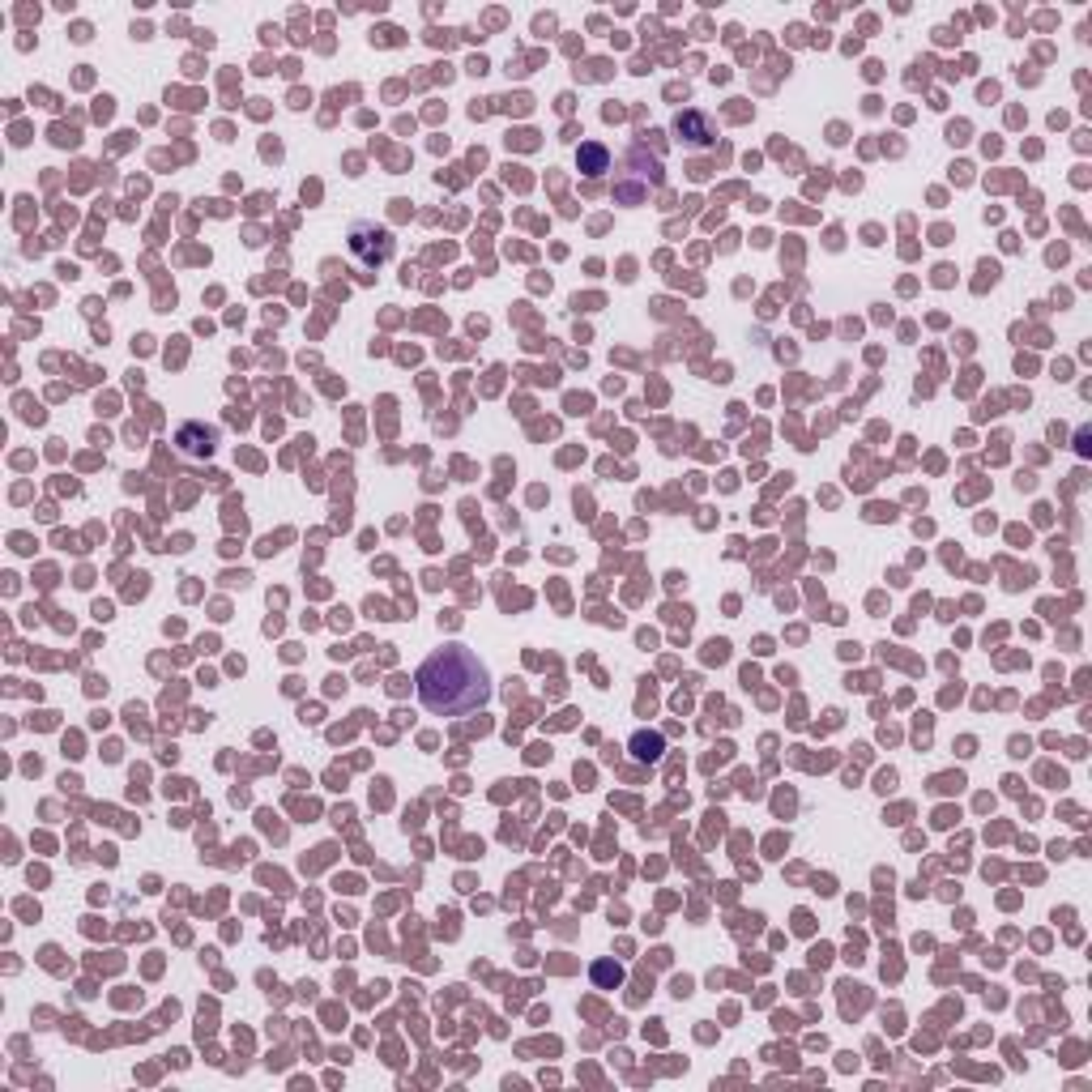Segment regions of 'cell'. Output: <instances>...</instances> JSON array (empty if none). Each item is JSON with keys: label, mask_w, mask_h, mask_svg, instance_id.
<instances>
[{"label": "cell", "mask_w": 1092, "mask_h": 1092, "mask_svg": "<svg viewBox=\"0 0 1092 1092\" xmlns=\"http://www.w3.org/2000/svg\"><path fill=\"white\" fill-rule=\"evenodd\" d=\"M414 683H419V700L436 717H461V713H474L491 700L487 666L461 645H444V649L431 653L419 666Z\"/></svg>", "instance_id": "6da1fadb"}, {"label": "cell", "mask_w": 1092, "mask_h": 1092, "mask_svg": "<svg viewBox=\"0 0 1092 1092\" xmlns=\"http://www.w3.org/2000/svg\"><path fill=\"white\" fill-rule=\"evenodd\" d=\"M623 163H627V171L615 180V196L627 201V205H636V201L649 196L653 184H662V163H657L653 154H645V146H632Z\"/></svg>", "instance_id": "7a4b0ae2"}, {"label": "cell", "mask_w": 1092, "mask_h": 1092, "mask_svg": "<svg viewBox=\"0 0 1092 1092\" xmlns=\"http://www.w3.org/2000/svg\"><path fill=\"white\" fill-rule=\"evenodd\" d=\"M350 248L363 257V265H367V269H372V265H384L393 257L389 230L367 227V222H355V230H350Z\"/></svg>", "instance_id": "3957f363"}, {"label": "cell", "mask_w": 1092, "mask_h": 1092, "mask_svg": "<svg viewBox=\"0 0 1092 1092\" xmlns=\"http://www.w3.org/2000/svg\"><path fill=\"white\" fill-rule=\"evenodd\" d=\"M683 129L691 132L687 141H696V146H704V141L713 137V129H708V120H704V115H679V132H683Z\"/></svg>", "instance_id": "277c9868"}, {"label": "cell", "mask_w": 1092, "mask_h": 1092, "mask_svg": "<svg viewBox=\"0 0 1092 1092\" xmlns=\"http://www.w3.org/2000/svg\"><path fill=\"white\" fill-rule=\"evenodd\" d=\"M581 163H585V171H589V176H598V171H602V167H606V149H598V146H585V149H581Z\"/></svg>", "instance_id": "5b68a950"}, {"label": "cell", "mask_w": 1092, "mask_h": 1092, "mask_svg": "<svg viewBox=\"0 0 1092 1092\" xmlns=\"http://www.w3.org/2000/svg\"><path fill=\"white\" fill-rule=\"evenodd\" d=\"M619 978H623L619 964H598V969H593V981H598V986H619Z\"/></svg>", "instance_id": "8992f818"}]
</instances>
